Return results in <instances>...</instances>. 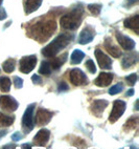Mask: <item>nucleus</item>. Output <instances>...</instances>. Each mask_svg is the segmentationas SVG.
Instances as JSON below:
<instances>
[{"label": "nucleus", "instance_id": "f257e3e1", "mask_svg": "<svg viewBox=\"0 0 139 149\" xmlns=\"http://www.w3.org/2000/svg\"><path fill=\"white\" fill-rule=\"evenodd\" d=\"M73 35L70 34H61L56 39L51 41L48 45L42 49V55L46 58H54L56 57L62 49L66 48L69 45V43L73 40Z\"/></svg>", "mask_w": 139, "mask_h": 149}, {"label": "nucleus", "instance_id": "f03ea898", "mask_svg": "<svg viewBox=\"0 0 139 149\" xmlns=\"http://www.w3.org/2000/svg\"><path fill=\"white\" fill-rule=\"evenodd\" d=\"M56 31V22L54 20H48V21H41L32 26V36L34 39L44 42L48 38L52 36Z\"/></svg>", "mask_w": 139, "mask_h": 149}, {"label": "nucleus", "instance_id": "7ed1b4c3", "mask_svg": "<svg viewBox=\"0 0 139 149\" xmlns=\"http://www.w3.org/2000/svg\"><path fill=\"white\" fill-rule=\"evenodd\" d=\"M84 10L83 8H76L74 10L70 12V13H67L66 15L61 18V26L65 29H69V31H74L76 29L80 24L82 23V17H83Z\"/></svg>", "mask_w": 139, "mask_h": 149}, {"label": "nucleus", "instance_id": "20e7f679", "mask_svg": "<svg viewBox=\"0 0 139 149\" xmlns=\"http://www.w3.org/2000/svg\"><path fill=\"white\" fill-rule=\"evenodd\" d=\"M35 107V103L28 105L24 112V115H23V118H22V127L24 129L25 133L30 132L34 129V126H35V117H34Z\"/></svg>", "mask_w": 139, "mask_h": 149}, {"label": "nucleus", "instance_id": "39448f33", "mask_svg": "<svg viewBox=\"0 0 139 149\" xmlns=\"http://www.w3.org/2000/svg\"><path fill=\"white\" fill-rule=\"evenodd\" d=\"M37 56L30 55V56L22 57L20 60V72L23 74H30L37 65Z\"/></svg>", "mask_w": 139, "mask_h": 149}, {"label": "nucleus", "instance_id": "423d86ee", "mask_svg": "<svg viewBox=\"0 0 139 149\" xmlns=\"http://www.w3.org/2000/svg\"><path fill=\"white\" fill-rule=\"evenodd\" d=\"M69 78L70 81L73 85L75 86H83L88 84V79L87 76L83 70H81L80 68H73L71 69V72H69Z\"/></svg>", "mask_w": 139, "mask_h": 149}, {"label": "nucleus", "instance_id": "0eeeda50", "mask_svg": "<svg viewBox=\"0 0 139 149\" xmlns=\"http://www.w3.org/2000/svg\"><path fill=\"white\" fill-rule=\"evenodd\" d=\"M127 104L126 102H123L122 100H116L113 103V109L111 113H110L109 121L111 123H114L123 115V112L126 110Z\"/></svg>", "mask_w": 139, "mask_h": 149}, {"label": "nucleus", "instance_id": "6e6552de", "mask_svg": "<svg viewBox=\"0 0 139 149\" xmlns=\"http://www.w3.org/2000/svg\"><path fill=\"white\" fill-rule=\"evenodd\" d=\"M19 104L16 101V99H14L11 96H1L0 97V107L3 110L6 111H15L18 108Z\"/></svg>", "mask_w": 139, "mask_h": 149}, {"label": "nucleus", "instance_id": "1a4fd4ad", "mask_svg": "<svg viewBox=\"0 0 139 149\" xmlns=\"http://www.w3.org/2000/svg\"><path fill=\"white\" fill-rule=\"evenodd\" d=\"M54 112L49 111L47 109H39L37 111V116H36V124L39 126H45L46 124H48L50 122L51 118L54 117Z\"/></svg>", "mask_w": 139, "mask_h": 149}, {"label": "nucleus", "instance_id": "9d476101", "mask_svg": "<svg viewBox=\"0 0 139 149\" xmlns=\"http://www.w3.org/2000/svg\"><path fill=\"white\" fill-rule=\"evenodd\" d=\"M95 57L97 59V63H98L99 67L103 69H111L112 67V60L109 56H107L100 49H95Z\"/></svg>", "mask_w": 139, "mask_h": 149}, {"label": "nucleus", "instance_id": "9b49d317", "mask_svg": "<svg viewBox=\"0 0 139 149\" xmlns=\"http://www.w3.org/2000/svg\"><path fill=\"white\" fill-rule=\"evenodd\" d=\"M116 39L121 47L126 51H132L135 47V41L126 35H122L121 33L116 32Z\"/></svg>", "mask_w": 139, "mask_h": 149}, {"label": "nucleus", "instance_id": "f8f14e48", "mask_svg": "<svg viewBox=\"0 0 139 149\" xmlns=\"http://www.w3.org/2000/svg\"><path fill=\"white\" fill-rule=\"evenodd\" d=\"M49 136H50V131L46 128H42L38 131V133L34 138V143L37 146H45L49 141Z\"/></svg>", "mask_w": 139, "mask_h": 149}, {"label": "nucleus", "instance_id": "ddd939ff", "mask_svg": "<svg viewBox=\"0 0 139 149\" xmlns=\"http://www.w3.org/2000/svg\"><path fill=\"white\" fill-rule=\"evenodd\" d=\"M94 36H95V31H94L93 27L87 26L81 32L80 38H78V43L80 44H87V43L91 42V41L94 39Z\"/></svg>", "mask_w": 139, "mask_h": 149}, {"label": "nucleus", "instance_id": "4468645a", "mask_svg": "<svg viewBox=\"0 0 139 149\" xmlns=\"http://www.w3.org/2000/svg\"><path fill=\"white\" fill-rule=\"evenodd\" d=\"M108 104L109 103L106 100H95V101H93V103H92V105L90 107L91 112L95 117H102L103 112L106 109V107L108 106Z\"/></svg>", "mask_w": 139, "mask_h": 149}, {"label": "nucleus", "instance_id": "2eb2a0df", "mask_svg": "<svg viewBox=\"0 0 139 149\" xmlns=\"http://www.w3.org/2000/svg\"><path fill=\"white\" fill-rule=\"evenodd\" d=\"M113 78H114V76L111 72H100L98 74V77L95 79L94 83H95V85L99 86V87H106V86L111 84Z\"/></svg>", "mask_w": 139, "mask_h": 149}, {"label": "nucleus", "instance_id": "dca6fc26", "mask_svg": "<svg viewBox=\"0 0 139 149\" xmlns=\"http://www.w3.org/2000/svg\"><path fill=\"white\" fill-rule=\"evenodd\" d=\"M137 60H138V55H137L136 52H133L131 54H128L122 58V67L125 69L130 68L131 66H133L134 64H136Z\"/></svg>", "mask_w": 139, "mask_h": 149}, {"label": "nucleus", "instance_id": "f3484780", "mask_svg": "<svg viewBox=\"0 0 139 149\" xmlns=\"http://www.w3.org/2000/svg\"><path fill=\"white\" fill-rule=\"evenodd\" d=\"M125 26H126L127 29H133L136 34H138V32H139V15H135V16H133V17L127 18L126 20H125Z\"/></svg>", "mask_w": 139, "mask_h": 149}, {"label": "nucleus", "instance_id": "a211bd4d", "mask_svg": "<svg viewBox=\"0 0 139 149\" xmlns=\"http://www.w3.org/2000/svg\"><path fill=\"white\" fill-rule=\"evenodd\" d=\"M42 4V0H26L25 1V13L28 15L30 13H34L40 8Z\"/></svg>", "mask_w": 139, "mask_h": 149}, {"label": "nucleus", "instance_id": "6ab92c4d", "mask_svg": "<svg viewBox=\"0 0 139 149\" xmlns=\"http://www.w3.org/2000/svg\"><path fill=\"white\" fill-rule=\"evenodd\" d=\"M105 47H106L108 53H109L111 56L114 57V58H119V57H121V55H122V52H120V49L117 48L115 45L109 43L108 39L105 41Z\"/></svg>", "mask_w": 139, "mask_h": 149}, {"label": "nucleus", "instance_id": "aec40b11", "mask_svg": "<svg viewBox=\"0 0 139 149\" xmlns=\"http://www.w3.org/2000/svg\"><path fill=\"white\" fill-rule=\"evenodd\" d=\"M15 121V117L8 116L6 113L0 112V127H8L11 126Z\"/></svg>", "mask_w": 139, "mask_h": 149}, {"label": "nucleus", "instance_id": "412c9836", "mask_svg": "<svg viewBox=\"0 0 139 149\" xmlns=\"http://www.w3.org/2000/svg\"><path fill=\"white\" fill-rule=\"evenodd\" d=\"M85 58V54L80 49H74L71 54V64H80L82 60Z\"/></svg>", "mask_w": 139, "mask_h": 149}, {"label": "nucleus", "instance_id": "4be33fe9", "mask_svg": "<svg viewBox=\"0 0 139 149\" xmlns=\"http://www.w3.org/2000/svg\"><path fill=\"white\" fill-rule=\"evenodd\" d=\"M67 59V54L65 53L64 55H62L61 57H58V58H54L52 61H50V65L52 67V69H59L60 67L63 65V64L66 62Z\"/></svg>", "mask_w": 139, "mask_h": 149}, {"label": "nucleus", "instance_id": "5701e85b", "mask_svg": "<svg viewBox=\"0 0 139 149\" xmlns=\"http://www.w3.org/2000/svg\"><path fill=\"white\" fill-rule=\"evenodd\" d=\"M15 65H16V61L14 59H8L6 62H3L2 68L6 74H11L15 70Z\"/></svg>", "mask_w": 139, "mask_h": 149}, {"label": "nucleus", "instance_id": "b1692460", "mask_svg": "<svg viewBox=\"0 0 139 149\" xmlns=\"http://www.w3.org/2000/svg\"><path fill=\"white\" fill-rule=\"evenodd\" d=\"M11 80H10V78L8 77H1L0 78V88H1V91L3 93H8V91H11Z\"/></svg>", "mask_w": 139, "mask_h": 149}, {"label": "nucleus", "instance_id": "393cba45", "mask_svg": "<svg viewBox=\"0 0 139 149\" xmlns=\"http://www.w3.org/2000/svg\"><path fill=\"white\" fill-rule=\"evenodd\" d=\"M51 72H52V67L50 65V62L43 61L40 65V68H39V74L47 76V74H50Z\"/></svg>", "mask_w": 139, "mask_h": 149}, {"label": "nucleus", "instance_id": "a878e982", "mask_svg": "<svg viewBox=\"0 0 139 149\" xmlns=\"http://www.w3.org/2000/svg\"><path fill=\"white\" fill-rule=\"evenodd\" d=\"M137 125H138V118L134 117V118H132V119H129L128 122H127L126 125H125L126 131H130V130H132V129H135V128L137 127Z\"/></svg>", "mask_w": 139, "mask_h": 149}, {"label": "nucleus", "instance_id": "bb28decb", "mask_svg": "<svg viewBox=\"0 0 139 149\" xmlns=\"http://www.w3.org/2000/svg\"><path fill=\"white\" fill-rule=\"evenodd\" d=\"M102 8H103V6L99 4V3L98 4H97V3H92V4H89L88 6V10L91 12L92 15H94V16L99 15L100 12H102Z\"/></svg>", "mask_w": 139, "mask_h": 149}, {"label": "nucleus", "instance_id": "cd10ccee", "mask_svg": "<svg viewBox=\"0 0 139 149\" xmlns=\"http://www.w3.org/2000/svg\"><path fill=\"white\" fill-rule=\"evenodd\" d=\"M122 89H123L122 83H117V84H115V85H113L112 87L110 88L109 93L111 96H114V95H117V93H119L120 91H122Z\"/></svg>", "mask_w": 139, "mask_h": 149}, {"label": "nucleus", "instance_id": "c85d7f7f", "mask_svg": "<svg viewBox=\"0 0 139 149\" xmlns=\"http://www.w3.org/2000/svg\"><path fill=\"white\" fill-rule=\"evenodd\" d=\"M86 67H87V69L89 70L90 74H95L96 72V66H95L93 60H91V59H89L88 61L86 62Z\"/></svg>", "mask_w": 139, "mask_h": 149}, {"label": "nucleus", "instance_id": "c756f323", "mask_svg": "<svg viewBox=\"0 0 139 149\" xmlns=\"http://www.w3.org/2000/svg\"><path fill=\"white\" fill-rule=\"evenodd\" d=\"M126 81L127 83H128L129 85H134L135 83H136L137 81V74H129V76H127L126 77Z\"/></svg>", "mask_w": 139, "mask_h": 149}, {"label": "nucleus", "instance_id": "7c9ffc66", "mask_svg": "<svg viewBox=\"0 0 139 149\" xmlns=\"http://www.w3.org/2000/svg\"><path fill=\"white\" fill-rule=\"evenodd\" d=\"M14 85L16 88H22L23 86V80H22L21 78L19 77H14Z\"/></svg>", "mask_w": 139, "mask_h": 149}, {"label": "nucleus", "instance_id": "2f4dec72", "mask_svg": "<svg viewBox=\"0 0 139 149\" xmlns=\"http://www.w3.org/2000/svg\"><path fill=\"white\" fill-rule=\"evenodd\" d=\"M22 138H23V134H22L21 132H15V133H13V136H12V140H13L14 142L20 141Z\"/></svg>", "mask_w": 139, "mask_h": 149}, {"label": "nucleus", "instance_id": "473e14b6", "mask_svg": "<svg viewBox=\"0 0 139 149\" xmlns=\"http://www.w3.org/2000/svg\"><path fill=\"white\" fill-rule=\"evenodd\" d=\"M69 89V87H68V85H67L65 82H61L59 84V87H58V91H60V93H62V91H66Z\"/></svg>", "mask_w": 139, "mask_h": 149}, {"label": "nucleus", "instance_id": "72a5a7b5", "mask_svg": "<svg viewBox=\"0 0 139 149\" xmlns=\"http://www.w3.org/2000/svg\"><path fill=\"white\" fill-rule=\"evenodd\" d=\"M139 0H126V3H125V6L126 8H131V6H135L138 3Z\"/></svg>", "mask_w": 139, "mask_h": 149}, {"label": "nucleus", "instance_id": "f704fd0d", "mask_svg": "<svg viewBox=\"0 0 139 149\" xmlns=\"http://www.w3.org/2000/svg\"><path fill=\"white\" fill-rule=\"evenodd\" d=\"M32 82L35 83V84H42V82H43L42 79H41L38 74H34V76L32 77Z\"/></svg>", "mask_w": 139, "mask_h": 149}, {"label": "nucleus", "instance_id": "c9c22d12", "mask_svg": "<svg viewBox=\"0 0 139 149\" xmlns=\"http://www.w3.org/2000/svg\"><path fill=\"white\" fill-rule=\"evenodd\" d=\"M8 17V15H6V12L4 8H0V21L1 20H4V19Z\"/></svg>", "mask_w": 139, "mask_h": 149}, {"label": "nucleus", "instance_id": "e433bc0d", "mask_svg": "<svg viewBox=\"0 0 139 149\" xmlns=\"http://www.w3.org/2000/svg\"><path fill=\"white\" fill-rule=\"evenodd\" d=\"M134 93H135V91H134V89H133V88H131V89H129V91H127L126 96L127 97H131V96H133V95H134Z\"/></svg>", "mask_w": 139, "mask_h": 149}, {"label": "nucleus", "instance_id": "4c0bfd02", "mask_svg": "<svg viewBox=\"0 0 139 149\" xmlns=\"http://www.w3.org/2000/svg\"><path fill=\"white\" fill-rule=\"evenodd\" d=\"M22 148H26V149H30V148H32V145H30V143H25V144H23L22 145Z\"/></svg>", "mask_w": 139, "mask_h": 149}, {"label": "nucleus", "instance_id": "58836bf2", "mask_svg": "<svg viewBox=\"0 0 139 149\" xmlns=\"http://www.w3.org/2000/svg\"><path fill=\"white\" fill-rule=\"evenodd\" d=\"M2 148H16V145H15V144H11V145H6V146H3Z\"/></svg>", "mask_w": 139, "mask_h": 149}, {"label": "nucleus", "instance_id": "ea45409f", "mask_svg": "<svg viewBox=\"0 0 139 149\" xmlns=\"http://www.w3.org/2000/svg\"><path fill=\"white\" fill-rule=\"evenodd\" d=\"M6 132H8V130H0V139L2 138V136H6Z\"/></svg>", "mask_w": 139, "mask_h": 149}, {"label": "nucleus", "instance_id": "a19ab883", "mask_svg": "<svg viewBox=\"0 0 139 149\" xmlns=\"http://www.w3.org/2000/svg\"><path fill=\"white\" fill-rule=\"evenodd\" d=\"M138 103H139V101L137 100V101H136V104H135V109H136V110H138Z\"/></svg>", "mask_w": 139, "mask_h": 149}, {"label": "nucleus", "instance_id": "79ce46f5", "mask_svg": "<svg viewBox=\"0 0 139 149\" xmlns=\"http://www.w3.org/2000/svg\"><path fill=\"white\" fill-rule=\"evenodd\" d=\"M2 1H3V0H0V6H1V3H2Z\"/></svg>", "mask_w": 139, "mask_h": 149}]
</instances>
